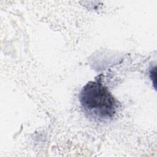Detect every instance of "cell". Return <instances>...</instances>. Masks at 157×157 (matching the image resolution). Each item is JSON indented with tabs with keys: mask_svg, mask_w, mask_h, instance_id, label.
<instances>
[{
	"mask_svg": "<svg viewBox=\"0 0 157 157\" xmlns=\"http://www.w3.org/2000/svg\"><path fill=\"white\" fill-rule=\"evenodd\" d=\"M79 101L83 110L99 120L112 118L115 112L117 103L108 88L99 81H90L82 89Z\"/></svg>",
	"mask_w": 157,
	"mask_h": 157,
	"instance_id": "cell-1",
	"label": "cell"
}]
</instances>
